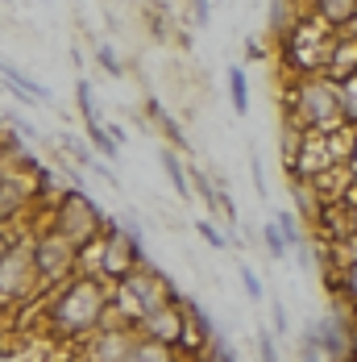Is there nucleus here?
I'll return each instance as SVG.
<instances>
[{"label": "nucleus", "instance_id": "obj_1", "mask_svg": "<svg viewBox=\"0 0 357 362\" xmlns=\"http://www.w3.org/2000/svg\"><path fill=\"white\" fill-rule=\"evenodd\" d=\"M30 313H37L42 337L54 346H75L87 333H96L108 325V284L104 279H83L75 275L71 284H63L59 291H50L42 304H34Z\"/></svg>", "mask_w": 357, "mask_h": 362}, {"label": "nucleus", "instance_id": "obj_12", "mask_svg": "<svg viewBox=\"0 0 357 362\" xmlns=\"http://www.w3.org/2000/svg\"><path fill=\"white\" fill-rule=\"evenodd\" d=\"M303 17H308V13H303V0H270V8H266V30H270L274 42H283Z\"/></svg>", "mask_w": 357, "mask_h": 362}, {"label": "nucleus", "instance_id": "obj_14", "mask_svg": "<svg viewBox=\"0 0 357 362\" xmlns=\"http://www.w3.org/2000/svg\"><path fill=\"white\" fill-rule=\"evenodd\" d=\"M357 71V34H337L328 54V79H345Z\"/></svg>", "mask_w": 357, "mask_h": 362}, {"label": "nucleus", "instance_id": "obj_16", "mask_svg": "<svg viewBox=\"0 0 357 362\" xmlns=\"http://www.w3.org/2000/svg\"><path fill=\"white\" fill-rule=\"evenodd\" d=\"M175 358H178V350L162 346V341H150V337L138 333V341H133V350H129L125 362H175Z\"/></svg>", "mask_w": 357, "mask_h": 362}, {"label": "nucleus", "instance_id": "obj_29", "mask_svg": "<svg viewBox=\"0 0 357 362\" xmlns=\"http://www.w3.org/2000/svg\"><path fill=\"white\" fill-rule=\"evenodd\" d=\"M175 362H187V358H183V354H178V358H175Z\"/></svg>", "mask_w": 357, "mask_h": 362}, {"label": "nucleus", "instance_id": "obj_22", "mask_svg": "<svg viewBox=\"0 0 357 362\" xmlns=\"http://www.w3.org/2000/svg\"><path fill=\"white\" fill-rule=\"evenodd\" d=\"M96 59H100V67H104L112 79H125V63L116 59V50H112V46H96Z\"/></svg>", "mask_w": 357, "mask_h": 362}, {"label": "nucleus", "instance_id": "obj_19", "mask_svg": "<svg viewBox=\"0 0 357 362\" xmlns=\"http://www.w3.org/2000/svg\"><path fill=\"white\" fill-rule=\"evenodd\" d=\"M262 242H266V254H270L274 262H283L286 254H291V246H286V238H283V229H279L274 221H266V225H262Z\"/></svg>", "mask_w": 357, "mask_h": 362}, {"label": "nucleus", "instance_id": "obj_11", "mask_svg": "<svg viewBox=\"0 0 357 362\" xmlns=\"http://www.w3.org/2000/svg\"><path fill=\"white\" fill-rule=\"evenodd\" d=\"M303 8H308V17L328 25L332 34H345L357 21V0H303Z\"/></svg>", "mask_w": 357, "mask_h": 362}, {"label": "nucleus", "instance_id": "obj_21", "mask_svg": "<svg viewBox=\"0 0 357 362\" xmlns=\"http://www.w3.org/2000/svg\"><path fill=\"white\" fill-rule=\"evenodd\" d=\"M237 275H241V288H246V296H250L253 304H262V300H266V288H262V279L253 275V271L246 267V262L237 267Z\"/></svg>", "mask_w": 357, "mask_h": 362}, {"label": "nucleus", "instance_id": "obj_28", "mask_svg": "<svg viewBox=\"0 0 357 362\" xmlns=\"http://www.w3.org/2000/svg\"><path fill=\"white\" fill-rule=\"evenodd\" d=\"M349 171H353V183H357V146H353V158H349Z\"/></svg>", "mask_w": 357, "mask_h": 362}, {"label": "nucleus", "instance_id": "obj_18", "mask_svg": "<svg viewBox=\"0 0 357 362\" xmlns=\"http://www.w3.org/2000/svg\"><path fill=\"white\" fill-rule=\"evenodd\" d=\"M337 92H341V112H345V125L357 129V71L337 79Z\"/></svg>", "mask_w": 357, "mask_h": 362}, {"label": "nucleus", "instance_id": "obj_17", "mask_svg": "<svg viewBox=\"0 0 357 362\" xmlns=\"http://www.w3.org/2000/svg\"><path fill=\"white\" fill-rule=\"evenodd\" d=\"M229 105H233V112H250V83H246V71L233 63L229 67Z\"/></svg>", "mask_w": 357, "mask_h": 362}, {"label": "nucleus", "instance_id": "obj_24", "mask_svg": "<svg viewBox=\"0 0 357 362\" xmlns=\"http://www.w3.org/2000/svg\"><path fill=\"white\" fill-rule=\"evenodd\" d=\"M258 362H279V350H274V333H270V329H258Z\"/></svg>", "mask_w": 357, "mask_h": 362}, {"label": "nucleus", "instance_id": "obj_27", "mask_svg": "<svg viewBox=\"0 0 357 362\" xmlns=\"http://www.w3.org/2000/svg\"><path fill=\"white\" fill-rule=\"evenodd\" d=\"M349 346H353V354H357V317L349 321Z\"/></svg>", "mask_w": 357, "mask_h": 362}, {"label": "nucleus", "instance_id": "obj_4", "mask_svg": "<svg viewBox=\"0 0 357 362\" xmlns=\"http://www.w3.org/2000/svg\"><path fill=\"white\" fill-rule=\"evenodd\" d=\"M108 221L112 217H108L87 192H79V187H67V192L59 196V204L50 209V229H59L75 250H83L87 242H96L108 229Z\"/></svg>", "mask_w": 357, "mask_h": 362}, {"label": "nucleus", "instance_id": "obj_9", "mask_svg": "<svg viewBox=\"0 0 357 362\" xmlns=\"http://www.w3.org/2000/svg\"><path fill=\"white\" fill-rule=\"evenodd\" d=\"M121 284L138 296V304H142L145 313H154V308H162V304H171V300H178V296H183V291L175 288V279H171L158 262H150V258H145V262L133 271V275H129V279H121Z\"/></svg>", "mask_w": 357, "mask_h": 362}, {"label": "nucleus", "instance_id": "obj_3", "mask_svg": "<svg viewBox=\"0 0 357 362\" xmlns=\"http://www.w3.org/2000/svg\"><path fill=\"white\" fill-rule=\"evenodd\" d=\"M46 300L34 258V229H21L8 254L0 258V313H30Z\"/></svg>", "mask_w": 357, "mask_h": 362}, {"label": "nucleus", "instance_id": "obj_10", "mask_svg": "<svg viewBox=\"0 0 357 362\" xmlns=\"http://www.w3.org/2000/svg\"><path fill=\"white\" fill-rule=\"evenodd\" d=\"M142 337L150 341H162V346H171V350H183V337H187V313H183V296L171 300V304H162V308H154V313H145V321L138 325Z\"/></svg>", "mask_w": 357, "mask_h": 362}, {"label": "nucleus", "instance_id": "obj_8", "mask_svg": "<svg viewBox=\"0 0 357 362\" xmlns=\"http://www.w3.org/2000/svg\"><path fill=\"white\" fill-rule=\"evenodd\" d=\"M133 341H138V329L108 317V325L87 333L83 341H75V362H125Z\"/></svg>", "mask_w": 357, "mask_h": 362}, {"label": "nucleus", "instance_id": "obj_13", "mask_svg": "<svg viewBox=\"0 0 357 362\" xmlns=\"http://www.w3.org/2000/svg\"><path fill=\"white\" fill-rule=\"evenodd\" d=\"M0 75H4V92H13L17 100H25V105H37V100H50V92L30 79V75L21 71V67H13L8 59H0Z\"/></svg>", "mask_w": 357, "mask_h": 362}, {"label": "nucleus", "instance_id": "obj_2", "mask_svg": "<svg viewBox=\"0 0 357 362\" xmlns=\"http://www.w3.org/2000/svg\"><path fill=\"white\" fill-rule=\"evenodd\" d=\"M283 117H291L308 134H328V129L345 125L337 79H328V75H295L283 96Z\"/></svg>", "mask_w": 357, "mask_h": 362}, {"label": "nucleus", "instance_id": "obj_23", "mask_svg": "<svg viewBox=\"0 0 357 362\" xmlns=\"http://www.w3.org/2000/svg\"><path fill=\"white\" fill-rule=\"evenodd\" d=\"M337 291L349 300V308L357 313V262L349 267V271H341V279H337Z\"/></svg>", "mask_w": 357, "mask_h": 362}, {"label": "nucleus", "instance_id": "obj_15", "mask_svg": "<svg viewBox=\"0 0 357 362\" xmlns=\"http://www.w3.org/2000/svg\"><path fill=\"white\" fill-rule=\"evenodd\" d=\"M158 163H162V171H167L171 187L178 192V200H191V180H187V167L178 163V154L171 150V146H162V150H158Z\"/></svg>", "mask_w": 357, "mask_h": 362}, {"label": "nucleus", "instance_id": "obj_20", "mask_svg": "<svg viewBox=\"0 0 357 362\" xmlns=\"http://www.w3.org/2000/svg\"><path fill=\"white\" fill-rule=\"evenodd\" d=\"M195 233H200V242H204L208 250H229V238H224V233H220V229H216L208 217L195 221Z\"/></svg>", "mask_w": 357, "mask_h": 362}, {"label": "nucleus", "instance_id": "obj_6", "mask_svg": "<svg viewBox=\"0 0 357 362\" xmlns=\"http://www.w3.org/2000/svg\"><path fill=\"white\" fill-rule=\"evenodd\" d=\"M34 258H37V275H42L46 296L75 279V258H79V250H75L59 229H50V225L34 229Z\"/></svg>", "mask_w": 357, "mask_h": 362}, {"label": "nucleus", "instance_id": "obj_7", "mask_svg": "<svg viewBox=\"0 0 357 362\" xmlns=\"http://www.w3.org/2000/svg\"><path fill=\"white\" fill-rule=\"evenodd\" d=\"M142 262H145V250H142V238H138V229H129V225H121V221H108V229H104V262H100V279H104L108 288H112V284L129 279V275H133Z\"/></svg>", "mask_w": 357, "mask_h": 362}, {"label": "nucleus", "instance_id": "obj_25", "mask_svg": "<svg viewBox=\"0 0 357 362\" xmlns=\"http://www.w3.org/2000/svg\"><path fill=\"white\" fill-rule=\"evenodd\" d=\"M270 333H279V337H286V333H291V321H286V308L279 304V300L270 304Z\"/></svg>", "mask_w": 357, "mask_h": 362}, {"label": "nucleus", "instance_id": "obj_26", "mask_svg": "<svg viewBox=\"0 0 357 362\" xmlns=\"http://www.w3.org/2000/svg\"><path fill=\"white\" fill-rule=\"evenodd\" d=\"M250 167H253V192H258V196L266 200V180H262V163H258V154L250 158Z\"/></svg>", "mask_w": 357, "mask_h": 362}, {"label": "nucleus", "instance_id": "obj_5", "mask_svg": "<svg viewBox=\"0 0 357 362\" xmlns=\"http://www.w3.org/2000/svg\"><path fill=\"white\" fill-rule=\"evenodd\" d=\"M337 34L320 25L316 17H303L291 34L279 42V54L291 67V75H328V54H332Z\"/></svg>", "mask_w": 357, "mask_h": 362}]
</instances>
